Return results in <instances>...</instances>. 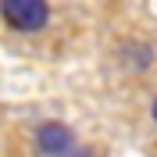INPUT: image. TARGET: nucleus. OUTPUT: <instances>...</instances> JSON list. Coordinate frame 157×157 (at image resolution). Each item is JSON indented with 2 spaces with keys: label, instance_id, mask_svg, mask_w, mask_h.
<instances>
[{
  "label": "nucleus",
  "instance_id": "nucleus-1",
  "mask_svg": "<svg viewBox=\"0 0 157 157\" xmlns=\"http://www.w3.org/2000/svg\"><path fill=\"white\" fill-rule=\"evenodd\" d=\"M0 18L14 32H39L50 21V0H0Z\"/></svg>",
  "mask_w": 157,
  "mask_h": 157
},
{
  "label": "nucleus",
  "instance_id": "nucleus-2",
  "mask_svg": "<svg viewBox=\"0 0 157 157\" xmlns=\"http://www.w3.org/2000/svg\"><path fill=\"white\" fill-rule=\"evenodd\" d=\"M32 143H36L39 154H47V157H64V154H75L78 150L71 128L61 125V121H43V125L36 128V139H32Z\"/></svg>",
  "mask_w": 157,
  "mask_h": 157
},
{
  "label": "nucleus",
  "instance_id": "nucleus-3",
  "mask_svg": "<svg viewBox=\"0 0 157 157\" xmlns=\"http://www.w3.org/2000/svg\"><path fill=\"white\" fill-rule=\"evenodd\" d=\"M121 57H125V64L132 71H147L150 68V61H154V47H150V43H128L125 47V54H121Z\"/></svg>",
  "mask_w": 157,
  "mask_h": 157
},
{
  "label": "nucleus",
  "instance_id": "nucleus-4",
  "mask_svg": "<svg viewBox=\"0 0 157 157\" xmlns=\"http://www.w3.org/2000/svg\"><path fill=\"white\" fill-rule=\"evenodd\" d=\"M150 118H154V125H157V97H154V104H150Z\"/></svg>",
  "mask_w": 157,
  "mask_h": 157
}]
</instances>
